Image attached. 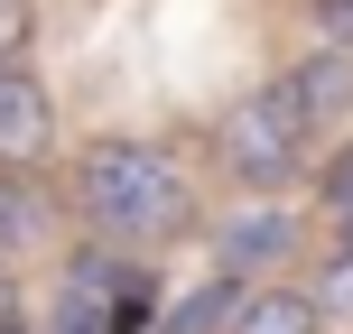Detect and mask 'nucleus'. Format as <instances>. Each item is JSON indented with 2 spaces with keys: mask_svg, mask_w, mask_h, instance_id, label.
Listing matches in <instances>:
<instances>
[{
  "mask_svg": "<svg viewBox=\"0 0 353 334\" xmlns=\"http://www.w3.org/2000/svg\"><path fill=\"white\" fill-rule=\"evenodd\" d=\"M344 93H353V65H344V56H298L270 93H251V103L223 121V167L242 176V186H279V176L307 158L316 121L344 103Z\"/></svg>",
  "mask_w": 353,
  "mask_h": 334,
  "instance_id": "f257e3e1",
  "label": "nucleus"
},
{
  "mask_svg": "<svg viewBox=\"0 0 353 334\" xmlns=\"http://www.w3.org/2000/svg\"><path fill=\"white\" fill-rule=\"evenodd\" d=\"M74 195H84V213L112 232V242H149V232H176L186 223V176H176L168 149L149 140H103L74 176Z\"/></svg>",
  "mask_w": 353,
  "mask_h": 334,
  "instance_id": "f03ea898",
  "label": "nucleus"
},
{
  "mask_svg": "<svg viewBox=\"0 0 353 334\" xmlns=\"http://www.w3.org/2000/svg\"><path fill=\"white\" fill-rule=\"evenodd\" d=\"M140 288V269H130V251H74L65 260V288H56V334H103L112 306Z\"/></svg>",
  "mask_w": 353,
  "mask_h": 334,
  "instance_id": "7ed1b4c3",
  "label": "nucleus"
},
{
  "mask_svg": "<svg viewBox=\"0 0 353 334\" xmlns=\"http://www.w3.org/2000/svg\"><path fill=\"white\" fill-rule=\"evenodd\" d=\"M298 251V213L288 205H232L223 223H214V260H223V279H242V269H270Z\"/></svg>",
  "mask_w": 353,
  "mask_h": 334,
  "instance_id": "20e7f679",
  "label": "nucleus"
},
{
  "mask_svg": "<svg viewBox=\"0 0 353 334\" xmlns=\"http://www.w3.org/2000/svg\"><path fill=\"white\" fill-rule=\"evenodd\" d=\"M47 149V93L19 65H0V158H37Z\"/></svg>",
  "mask_w": 353,
  "mask_h": 334,
  "instance_id": "39448f33",
  "label": "nucleus"
},
{
  "mask_svg": "<svg viewBox=\"0 0 353 334\" xmlns=\"http://www.w3.org/2000/svg\"><path fill=\"white\" fill-rule=\"evenodd\" d=\"M232 334H316V306L298 288H261V298L232 306Z\"/></svg>",
  "mask_w": 353,
  "mask_h": 334,
  "instance_id": "423d86ee",
  "label": "nucleus"
},
{
  "mask_svg": "<svg viewBox=\"0 0 353 334\" xmlns=\"http://www.w3.org/2000/svg\"><path fill=\"white\" fill-rule=\"evenodd\" d=\"M37 232H47V195L28 176H0V260H19Z\"/></svg>",
  "mask_w": 353,
  "mask_h": 334,
  "instance_id": "0eeeda50",
  "label": "nucleus"
},
{
  "mask_svg": "<svg viewBox=\"0 0 353 334\" xmlns=\"http://www.w3.org/2000/svg\"><path fill=\"white\" fill-rule=\"evenodd\" d=\"M232 306H242V279H223V269H214L195 298L168 306V334H214V325H232Z\"/></svg>",
  "mask_w": 353,
  "mask_h": 334,
  "instance_id": "6e6552de",
  "label": "nucleus"
},
{
  "mask_svg": "<svg viewBox=\"0 0 353 334\" xmlns=\"http://www.w3.org/2000/svg\"><path fill=\"white\" fill-rule=\"evenodd\" d=\"M316 325H353V251H325V279H316Z\"/></svg>",
  "mask_w": 353,
  "mask_h": 334,
  "instance_id": "1a4fd4ad",
  "label": "nucleus"
},
{
  "mask_svg": "<svg viewBox=\"0 0 353 334\" xmlns=\"http://www.w3.org/2000/svg\"><path fill=\"white\" fill-rule=\"evenodd\" d=\"M325 223H335V242L353 251V149L325 167Z\"/></svg>",
  "mask_w": 353,
  "mask_h": 334,
  "instance_id": "9d476101",
  "label": "nucleus"
},
{
  "mask_svg": "<svg viewBox=\"0 0 353 334\" xmlns=\"http://www.w3.org/2000/svg\"><path fill=\"white\" fill-rule=\"evenodd\" d=\"M316 28L335 37V47H353V0H316Z\"/></svg>",
  "mask_w": 353,
  "mask_h": 334,
  "instance_id": "9b49d317",
  "label": "nucleus"
},
{
  "mask_svg": "<svg viewBox=\"0 0 353 334\" xmlns=\"http://www.w3.org/2000/svg\"><path fill=\"white\" fill-rule=\"evenodd\" d=\"M19 37H28V10H19V0H0V65L19 56Z\"/></svg>",
  "mask_w": 353,
  "mask_h": 334,
  "instance_id": "f8f14e48",
  "label": "nucleus"
},
{
  "mask_svg": "<svg viewBox=\"0 0 353 334\" xmlns=\"http://www.w3.org/2000/svg\"><path fill=\"white\" fill-rule=\"evenodd\" d=\"M0 334H28V325H19V306H10V316H0Z\"/></svg>",
  "mask_w": 353,
  "mask_h": 334,
  "instance_id": "ddd939ff",
  "label": "nucleus"
},
{
  "mask_svg": "<svg viewBox=\"0 0 353 334\" xmlns=\"http://www.w3.org/2000/svg\"><path fill=\"white\" fill-rule=\"evenodd\" d=\"M0 316H10V279H0Z\"/></svg>",
  "mask_w": 353,
  "mask_h": 334,
  "instance_id": "4468645a",
  "label": "nucleus"
}]
</instances>
